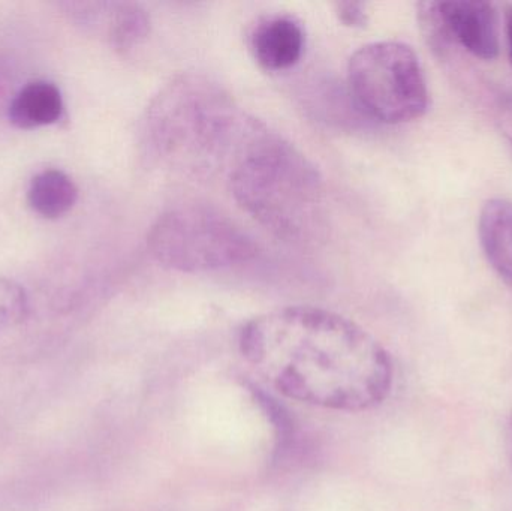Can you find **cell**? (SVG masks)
<instances>
[{
	"mask_svg": "<svg viewBox=\"0 0 512 511\" xmlns=\"http://www.w3.org/2000/svg\"><path fill=\"white\" fill-rule=\"evenodd\" d=\"M147 246L161 266L183 273L216 272L256 255L254 240L236 221L201 203L162 213L150 228Z\"/></svg>",
	"mask_w": 512,
	"mask_h": 511,
	"instance_id": "277c9868",
	"label": "cell"
},
{
	"mask_svg": "<svg viewBox=\"0 0 512 511\" xmlns=\"http://www.w3.org/2000/svg\"><path fill=\"white\" fill-rule=\"evenodd\" d=\"M481 246L493 269L512 285V203L493 198L484 204L478 224Z\"/></svg>",
	"mask_w": 512,
	"mask_h": 511,
	"instance_id": "ba28073f",
	"label": "cell"
},
{
	"mask_svg": "<svg viewBox=\"0 0 512 511\" xmlns=\"http://www.w3.org/2000/svg\"><path fill=\"white\" fill-rule=\"evenodd\" d=\"M505 33H507L508 51L512 62V5L505 8Z\"/></svg>",
	"mask_w": 512,
	"mask_h": 511,
	"instance_id": "5bb4252c",
	"label": "cell"
},
{
	"mask_svg": "<svg viewBox=\"0 0 512 511\" xmlns=\"http://www.w3.org/2000/svg\"><path fill=\"white\" fill-rule=\"evenodd\" d=\"M336 14L345 26L364 27L369 21L366 5L360 2L336 3Z\"/></svg>",
	"mask_w": 512,
	"mask_h": 511,
	"instance_id": "7c38bea8",
	"label": "cell"
},
{
	"mask_svg": "<svg viewBox=\"0 0 512 511\" xmlns=\"http://www.w3.org/2000/svg\"><path fill=\"white\" fill-rule=\"evenodd\" d=\"M62 113V93L53 83L44 80L26 84L12 98L8 108L9 120L20 129L53 125Z\"/></svg>",
	"mask_w": 512,
	"mask_h": 511,
	"instance_id": "9c48e42d",
	"label": "cell"
},
{
	"mask_svg": "<svg viewBox=\"0 0 512 511\" xmlns=\"http://www.w3.org/2000/svg\"><path fill=\"white\" fill-rule=\"evenodd\" d=\"M90 11V15L105 21L108 41L120 51L132 50L144 41L150 32V18L147 12L135 3H113L107 11Z\"/></svg>",
	"mask_w": 512,
	"mask_h": 511,
	"instance_id": "8fae6325",
	"label": "cell"
},
{
	"mask_svg": "<svg viewBox=\"0 0 512 511\" xmlns=\"http://www.w3.org/2000/svg\"><path fill=\"white\" fill-rule=\"evenodd\" d=\"M240 351L280 395L342 413L381 405L393 387L390 354L354 321L312 306L265 312L243 326Z\"/></svg>",
	"mask_w": 512,
	"mask_h": 511,
	"instance_id": "6da1fadb",
	"label": "cell"
},
{
	"mask_svg": "<svg viewBox=\"0 0 512 511\" xmlns=\"http://www.w3.org/2000/svg\"><path fill=\"white\" fill-rule=\"evenodd\" d=\"M349 92L361 113L387 125L426 113L429 90L420 59L405 42H370L348 63Z\"/></svg>",
	"mask_w": 512,
	"mask_h": 511,
	"instance_id": "5b68a950",
	"label": "cell"
},
{
	"mask_svg": "<svg viewBox=\"0 0 512 511\" xmlns=\"http://www.w3.org/2000/svg\"><path fill=\"white\" fill-rule=\"evenodd\" d=\"M78 188L74 180L60 170H45L33 177L27 191V201L38 215L60 218L74 207Z\"/></svg>",
	"mask_w": 512,
	"mask_h": 511,
	"instance_id": "30bf717a",
	"label": "cell"
},
{
	"mask_svg": "<svg viewBox=\"0 0 512 511\" xmlns=\"http://www.w3.org/2000/svg\"><path fill=\"white\" fill-rule=\"evenodd\" d=\"M304 44L303 26L286 14L262 18L251 36L255 60L267 71H283L294 66L303 56Z\"/></svg>",
	"mask_w": 512,
	"mask_h": 511,
	"instance_id": "52a82bcc",
	"label": "cell"
},
{
	"mask_svg": "<svg viewBox=\"0 0 512 511\" xmlns=\"http://www.w3.org/2000/svg\"><path fill=\"white\" fill-rule=\"evenodd\" d=\"M259 123L221 84L186 72L153 96L141 132L156 164L186 176L212 177L230 174Z\"/></svg>",
	"mask_w": 512,
	"mask_h": 511,
	"instance_id": "7a4b0ae2",
	"label": "cell"
},
{
	"mask_svg": "<svg viewBox=\"0 0 512 511\" xmlns=\"http://www.w3.org/2000/svg\"><path fill=\"white\" fill-rule=\"evenodd\" d=\"M496 119L502 134L512 143V93L505 95L496 108Z\"/></svg>",
	"mask_w": 512,
	"mask_h": 511,
	"instance_id": "4fadbf2b",
	"label": "cell"
},
{
	"mask_svg": "<svg viewBox=\"0 0 512 511\" xmlns=\"http://www.w3.org/2000/svg\"><path fill=\"white\" fill-rule=\"evenodd\" d=\"M237 203L262 227L294 242L312 240L325 222V185L294 144L259 123L231 168Z\"/></svg>",
	"mask_w": 512,
	"mask_h": 511,
	"instance_id": "3957f363",
	"label": "cell"
},
{
	"mask_svg": "<svg viewBox=\"0 0 512 511\" xmlns=\"http://www.w3.org/2000/svg\"><path fill=\"white\" fill-rule=\"evenodd\" d=\"M507 453H508V458H510L511 467H512V416L510 419V423H508V428H507Z\"/></svg>",
	"mask_w": 512,
	"mask_h": 511,
	"instance_id": "9a60e30c",
	"label": "cell"
},
{
	"mask_svg": "<svg viewBox=\"0 0 512 511\" xmlns=\"http://www.w3.org/2000/svg\"><path fill=\"white\" fill-rule=\"evenodd\" d=\"M418 20L424 35L438 50H444L451 39L478 59L498 57V12L493 3L424 2L418 5Z\"/></svg>",
	"mask_w": 512,
	"mask_h": 511,
	"instance_id": "8992f818",
	"label": "cell"
}]
</instances>
